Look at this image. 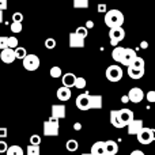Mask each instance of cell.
<instances>
[{
  "label": "cell",
  "mask_w": 155,
  "mask_h": 155,
  "mask_svg": "<svg viewBox=\"0 0 155 155\" xmlns=\"http://www.w3.org/2000/svg\"><path fill=\"white\" fill-rule=\"evenodd\" d=\"M105 25L109 29L112 27H117V26H123L124 23V15L121 11L118 10H109L105 12Z\"/></svg>",
  "instance_id": "6da1fadb"
},
{
  "label": "cell",
  "mask_w": 155,
  "mask_h": 155,
  "mask_svg": "<svg viewBox=\"0 0 155 155\" xmlns=\"http://www.w3.org/2000/svg\"><path fill=\"white\" fill-rule=\"evenodd\" d=\"M59 120L57 118H48V120L44 123V135L45 136H59Z\"/></svg>",
  "instance_id": "7a4b0ae2"
},
{
  "label": "cell",
  "mask_w": 155,
  "mask_h": 155,
  "mask_svg": "<svg viewBox=\"0 0 155 155\" xmlns=\"http://www.w3.org/2000/svg\"><path fill=\"white\" fill-rule=\"evenodd\" d=\"M136 136H137V142H139L140 144H151L155 140V131L153 128L143 127Z\"/></svg>",
  "instance_id": "3957f363"
},
{
  "label": "cell",
  "mask_w": 155,
  "mask_h": 155,
  "mask_svg": "<svg viewBox=\"0 0 155 155\" xmlns=\"http://www.w3.org/2000/svg\"><path fill=\"white\" fill-rule=\"evenodd\" d=\"M105 75H106V79L109 80V82H120L121 79H123V68L120 67V65H109V67L106 68V72H105Z\"/></svg>",
  "instance_id": "277c9868"
},
{
  "label": "cell",
  "mask_w": 155,
  "mask_h": 155,
  "mask_svg": "<svg viewBox=\"0 0 155 155\" xmlns=\"http://www.w3.org/2000/svg\"><path fill=\"white\" fill-rule=\"evenodd\" d=\"M109 38H110V45L117 46L118 42H121L125 38V30L123 29V26L112 27L109 30Z\"/></svg>",
  "instance_id": "5b68a950"
},
{
  "label": "cell",
  "mask_w": 155,
  "mask_h": 155,
  "mask_svg": "<svg viewBox=\"0 0 155 155\" xmlns=\"http://www.w3.org/2000/svg\"><path fill=\"white\" fill-rule=\"evenodd\" d=\"M22 63H23L25 70L30 71V72L38 70V68H40V64H41L40 57L35 56V54H26V56L22 59Z\"/></svg>",
  "instance_id": "8992f818"
},
{
  "label": "cell",
  "mask_w": 155,
  "mask_h": 155,
  "mask_svg": "<svg viewBox=\"0 0 155 155\" xmlns=\"http://www.w3.org/2000/svg\"><path fill=\"white\" fill-rule=\"evenodd\" d=\"M127 95H128L129 102H132V104H139L144 98V93H143V90L140 87H132Z\"/></svg>",
  "instance_id": "52a82bcc"
},
{
  "label": "cell",
  "mask_w": 155,
  "mask_h": 155,
  "mask_svg": "<svg viewBox=\"0 0 155 155\" xmlns=\"http://www.w3.org/2000/svg\"><path fill=\"white\" fill-rule=\"evenodd\" d=\"M136 56H137L136 51H134V49H131V48H124V52H123V56H121L120 63L123 65H125V67H128V65L132 64V61L135 60Z\"/></svg>",
  "instance_id": "ba28073f"
},
{
  "label": "cell",
  "mask_w": 155,
  "mask_h": 155,
  "mask_svg": "<svg viewBox=\"0 0 155 155\" xmlns=\"http://www.w3.org/2000/svg\"><path fill=\"white\" fill-rule=\"evenodd\" d=\"M76 107L80 110H88V104H90V94L82 93L76 97Z\"/></svg>",
  "instance_id": "9c48e42d"
},
{
  "label": "cell",
  "mask_w": 155,
  "mask_h": 155,
  "mask_svg": "<svg viewBox=\"0 0 155 155\" xmlns=\"http://www.w3.org/2000/svg\"><path fill=\"white\" fill-rule=\"evenodd\" d=\"M117 112H118V118H120V121L125 127H127V124H129L135 118L134 117V112H132L131 109H128V107H124V109L117 110Z\"/></svg>",
  "instance_id": "30bf717a"
},
{
  "label": "cell",
  "mask_w": 155,
  "mask_h": 155,
  "mask_svg": "<svg viewBox=\"0 0 155 155\" xmlns=\"http://www.w3.org/2000/svg\"><path fill=\"white\" fill-rule=\"evenodd\" d=\"M0 60L5 64H11V63L15 61V54H14V49H10V48H5V49H2L0 51Z\"/></svg>",
  "instance_id": "8fae6325"
},
{
  "label": "cell",
  "mask_w": 155,
  "mask_h": 155,
  "mask_svg": "<svg viewBox=\"0 0 155 155\" xmlns=\"http://www.w3.org/2000/svg\"><path fill=\"white\" fill-rule=\"evenodd\" d=\"M68 45L71 48H84V38L79 37L75 31L71 33L68 37Z\"/></svg>",
  "instance_id": "7c38bea8"
},
{
  "label": "cell",
  "mask_w": 155,
  "mask_h": 155,
  "mask_svg": "<svg viewBox=\"0 0 155 155\" xmlns=\"http://www.w3.org/2000/svg\"><path fill=\"white\" fill-rule=\"evenodd\" d=\"M65 105L63 104H56V105H52V114L51 117L57 118V120H61V118L65 117Z\"/></svg>",
  "instance_id": "4fadbf2b"
},
{
  "label": "cell",
  "mask_w": 155,
  "mask_h": 155,
  "mask_svg": "<svg viewBox=\"0 0 155 155\" xmlns=\"http://www.w3.org/2000/svg\"><path fill=\"white\" fill-rule=\"evenodd\" d=\"M143 120H136V118H134V120L131 121L129 124H127V129H128V135H137L139 134V131L143 128Z\"/></svg>",
  "instance_id": "5bb4252c"
},
{
  "label": "cell",
  "mask_w": 155,
  "mask_h": 155,
  "mask_svg": "<svg viewBox=\"0 0 155 155\" xmlns=\"http://www.w3.org/2000/svg\"><path fill=\"white\" fill-rule=\"evenodd\" d=\"M56 95H57V99H59V101L67 102V101H70L71 95H72V91H71V88L65 87V86H61L60 88H57Z\"/></svg>",
  "instance_id": "9a60e30c"
},
{
  "label": "cell",
  "mask_w": 155,
  "mask_h": 155,
  "mask_svg": "<svg viewBox=\"0 0 155 155\" xmlns=\"http://www.w3.org/2000/svg\"><path fill=\"white\" fill-rule=\"evenodd\" d=\"M91 155H107L106 150H105V142H95L91 146L90 150Z\"/></svg>",
  "instance_id": "2e32d148"
},
{
  "label": "cell",
  "mask_w": 155,
  "mask_h": 155,
  "mask_svg": "<svg viewBox=\"0 0 155 155\" xmlns=\"http://www.w3.org/2000/svg\"><path fill=\"white\" fill-rule=\"evenodd\" d=\"M88 109H102V95H94V94H90Z\"/></svg>",
  "instance_id": "e0dca14e"
},
{
  "label": "cell",
  "mask_w": 155,
  "mask_h": 155,
  "mask_svg": "<svg viewBox=\"0 0 155 155\" xmlns=\"http://www.w3.org/2000/svg\"><path fill=\"white\" fill-rule=\"evenodd\" d=\"M75 79H76V75H74L72 72H68V74L61 75L63 86H65V87H68V88L74 87V84H75Z\"/></svg>",
  "instance_id": "ac0fdd59"
},
{
  "label": "cell",
  "mask_w": 155,
  "mask_h": 155,
  "mask_svg": "<svg viewBox=\"0 0 155 155\" xmlns=\"http://www.w3.org/2000/svg\"><path fill=\"white\" fill-rule=\"evenodd\" d=\"M105 150L107 155H116L118 153V144L114 140H106L105 142Z\"/></svg>",
  "instance_id": "d6986e66"
},
{
  "label": "cell",
  "mask_w": 155,
  "mask_h": 155,
  "mask_svg": "<svg viewBox=\"0 0 155 155\" xmlns=\"http://www.w3.org/2000/svg\"><path fill=\"white\" fill-rule=\"evenodd\" d=\"M110 124H112L114 128H124V124L120 121L118 118V112L117 110H110Z\"/></svg>",
  "instance_id": "ffe728a7"
},
{
  "label": "cell",
  "mask_w": 155,
  "mask_h": 155,
  "mask_svg": "<svg viewBox=\"0 0 155 155\" xmlns=\"http://www.w3.org/2000/svg\"><path fill=\"white\" fill-rule=\"evenodd\" d=\"M128 76L131 79H142L144 76V70H139V68H134V67H128Z\"/></svg>",
  "instance_id": "44dd1931"
},
{
  "label": "cell",
  "mask_w": 155,
  "mask_h": 155,
  "mask_svg": "<svg viewBox=\"0 0 155 155\" xmlns=\"http://www.w3.org/2000/svg\"><path fill=\"white\" fill-rule=\"evenodd\" d=\"M123 52H124V48L123 46H114V49H113V52H112V57H113V60L114 61H117V63H120V60H121V56H123Z\"/></svg>",
  "instance_id": "7402d4cb"
},
{
  "label": "cell",
  "mask_w": 155,
  "mask_h": 155,
  "mask_svg": "<svg viewBox=\"0 0 155 155\" xmlns=\"http://www.w3.org/2000/svg\"><path fill=\"white\" fill-rule=\"evenodd\" d=\"M5 155H25V153L19 146H10L5 151Z\"/></svg>",
  "instance_id": "603a6c76"
},
{
  "label": "cell",
  "mask_w": 155,
  "mask_h": 155,
  "mask_svg": "<svg viewBox=\"0 0 155 155\" xmlns=\"http://www.w3.org/2000/svg\"><path fill=\"white\" fill-rule=\"evenodd\" d=\"M128 67H134V68H139V70H144V67H146L144 59H142V57L136 56V57H135V60L132 61V64L128 65Z\"/></svg>",
  "instance_id": "cb8c5ba5"
},
{
  "label": "cell",
  "mask_w": 155,
  "mask_h": 155,
  "mask_svg": "<svg viewBox=\"0 0 155 155\" xmlns=\"http://www.w3.org/2000/svg\"><path fill=\"white\" fill-rule=\"evenodd\" d=\"M65 147H67V150L70 151V153H75L78 148H79V143H78L75 139H70L65 143Z\"/></svg>",
  "instance_id": "d4e9b609"
},
{
  "label": "cell",
  "mask_w": 155,
  "mask_h": 155,
  "mask_svg": "<svg viewBox=\"0 0 155 155\" xmlns=\"http://www.w3.org/2000/svg\"><path fill=\"white\" fill-rule=\"evenodd\" d=\"M86 86H87V80H86L83 76H79V78L76 76V79H75V84H74V87L79 88V90H83V88H86Z\"/></svg>",
  "instance_id": "484cf974"
},
{
  "label": "cell",
  "mask_w": 155,
  "mask_h": 155,
  "mask_svg": "<svg viewBox=\"0 0 155 155\" xmlns=\"http://www.w3.org/2000/svg\"><path fill=\"white\" fill-rule=\"evenodd\" d=\"M14 54H15V59L22 60L27 54V52H26V49L22 48V46H16V48L14 49Z\"/></svg>",
  "instance_id": "4316f807"
},
{
  "label": "cell",
  "mask_w": 155,
  "mask_h": 155,
  "mask_svg": "<svg viewBox=\"0 0 155 155\" xmlns=\"http://www.w3.org/2000/svg\"><path fill=\"white\" fill-rule=\"evenodd\" d=\"M41 150H40V146H27V150H26V155H40Z\"/></svg>",
  "instance_id": "83f0119b"
},
{
  "label": "cell",
  "mask_w": 155,
  "mask_h": 155,
  "mask_svg": "<svg viewBox=\"0 0 155 155\" xmlns=\"http://www.w3.org/2000/svg\"><path fill=\"white\" fill-rule=\"evenodd\" d=\"M49 74H51V76L53 78V79H57V78H60L63 75V71L60 67H57V65H54V67L51 68V71H49Z\"/></svg>",
  "instance_id": "f1b7e54d"
},
{
  "label": "cell",
  "mask_w": 155,
  "mask_h": 155,
  "mask_svg": "<svg viewBox=\"0 0 155 155\" xmlns=\"http://www.w3.org/2000/svg\"><path fill=\"white\" fill-rule=\"evenodd\" d=\"M10 29H11V31H12L14 34H18V33L22 31V23L21 22H12L11 26H10Z\"/></svg>",
  "instance_id": "f546056e"
},
{
  "label": "cell",
  "mask_w": 155,
  "mask_h": 155,
  "mask_svg": "<svg viewBox=\"0 0 155 155\" xmlns=\"http://www.w3.org/2000/svg\"><path fill=\"white\" fill-rule=\"evenodd\" d=\"M18 46V38L16 37H8L7 38V48L15 49Z\"/></svg>",
  "instance_id": "4dcf8cb0"
},
{
  "label": "cell",
  "mask_w": 155,
  "mask_h": 155,
  "mask_svg": "<svg viewBox=\"0 0 155 155\" xmlns=\"http://www.w3.org/2000/svg\"><path fill=\"white\" fill-rule=\"evenodd\" d=\"M74 7L75 8H87L88 7V0H74Z\"/></svg>",
  "instance_id": "1f68e13d"
},
{
  "label": "cell",
  "mask_w": 155,
  "mask_h": 155,
  "mask_svg": "<svg viewBox=\"0 0 155 155\" xmlns=\"http://www.w3.org/2000/svg\"><path fill=\"white\" fill-rule=\"evenodd\" d=\"M75 33H76L78 35H79V37L86 38V37H87V34H88V30L86 29L84 26H79V27L76 29V31H75Z\"/></svg>",
  "instance_id": "d6a6232c"
},
{
  "label": "cell",
  "mask_w": 155,
  "mask_h": 155,
  "mask_svg": "<svg viewBox=\"0 0 155 155\" xmlns=\"http://www.w3.org/2000/svg\"><path fill=\"white\" fill-rule=\"evenodd\" d=\"M45 48L46 49H54L56 48V40L54 38H46L45 40Z\"/></svg>",
  "instance_id": "836d02e7"
},
{
  "label": "cell",
  "mask_w": 155,
  "mask_h": 155,
  "mask_svg": "<svg viewBox=\"0 0 155 155\" xmlns=\"http://www.w3.org/2000/svg\"><path fill=\"white\" fill-rule=\"evenodd\" d=\"M30 144L40 146L41 144V136L40 135H31V136H30Z\"/></svg>",
  "instance_id": "e575fe53"
},
{
  "label": "cell",
  "mask_w": 155,
  "mask_h": 155,
  "mask_svg": "<svg viewBox=\"0 0 155 155\" xmlns=\"http://www.w3.org/2000/svg\"><path fill=\"white\" fill-rule=\"evenodd\" d=\"M23 21V14L22 12H14L12 14V22H21Z\"/></svg>",
  "instance_id": "d590c367"
},
{
  "label": "cell",
  "mask_w": 155,
  "mask_h": 155,
  "mask_svg": "<svg viewBox=\"0 0 155 155\" xmlns=\"http://www.w3.org/2000/svg\"><path fill=\"white\" fill-rule=\"evenodd\" d=\"M7 38L5 35H0V51L7 48Z\"/></svg>",
  "instance_id": "8d00e7d4"
},
{
  "label": "cell",
  "mask_w": 155,
  "mask_h": 155,
  "mask_svg": "<svg viewBox=\"0 0 155 155\" xmlns=\"http://www.w3.org/2000/svg\"><path fill=\"white\" fill-rule=\"evenodd\" d=\"M8 131L5 127H0V139H5V137L8 136Z\"/></svg>",
  "instance_id": "74e56055"
},
{
  "label": "cell",
  "mask_w": 155,
  "mask_h": 155,
  "mask_svg": "<svg viewBox=\"0 0 155 155\" xmlns=\"http://www.w3.org/2000/svg\"><path fill=\"white\" fill-rule=\"evenodd\" d=\"M146 98H147L148 102H155V91H148Z\"/></svg>",
  "instance_id": "f35d334b"
},
{
  "label": "cell",
  "mask_w": 155,
  "mask_h": 155,
  "mask_svg": "<svg viewBox=\"0 0 155 155\" xmlns=\"http://www.w3.org/2000/svg\"><path fill=\"white\" fill-rule=\"evenodd\" d=\"M7 148H8V144L4 142V140H0V154H3V153H5L7 151Z\"/></svg>",
  "instance_id": "ab89813d"
},
{
  "label": "cell",
  "mask_w": 155,
  "mask_h": 155,
  "mask_svg": "<svg viewBox=\"0 0 155 155\" xmlns=\"http://www.w3.org/2000/svg\"><path fill=\"white\" fill-rule=\"evenodd\" d=\"M8 7V0H0V11L7 10Z\"/></svg>",
  "instance_id": "60d3db41"
},
{
  "label": "cell",
  "mask_w": 155,
  "mask_h": 155,
  "mask_svg": "<svg viewBox=\"0 0 155 155\" xmlns=\"http://www.w3.org/2000/svg\"><path fill=\"white\" fill-rule=\"evenodd\" d=\"M106 4H98V7H97V11H98V12L99 14H105V12H106Z\"/></svg>",
  "instance_id": "b9f144b4"
},
{
  "label": "cell",
  "mask_w": 155,
  "mask_h": 155,
  "mask_svg": "<svg viewBox=\"0 0 155 155\" xmlns=\"http://www.w3.org/2000/svg\"><path fill=\"white\" fill-rule=\"evenodd\" d=\"M86 29H93V27H94V22H91V21H87V22H86Z\"/></svg>",
  "instance_id": "7bdbcfd3"
},
{
  "label": "cell",
  "mask_w": 155,
  "mask_h": 155,
  "mask_svg": "<svg viewBox=\"0 0 155 155\" xmlns=\"http://www.w3.org/2000/svg\"><path fill=\"white\" fill-rule=\"evenodd\" d=\"M129 155H146V154L143 153L142 150H134V151H132V153L129 154Z\"/></svg>",
  "instance_id": "ee69618b"
},
{
  "label": "cell",
  "mask_w": 155,
  "mask_h": 155,
  "mask_svg": "<svg viewBox=\"0 0 155 155\" xmlns=\"http://www.w3.org/2000/svg\"><path fill=\"white\" fill-rule=\"evenodd\" d=\"M74 129H75V131H80V129H82V124H80V123H75V124H74Z\"/></svg>",
  "instance_id": "f6af8a7d"
},
{
  "label": "cell",
  "mask_w": 155,
  "mask_h": 155,
  "mask_svg": "<svg viewBox=\"0 0 155 155\" xmlns=\"http://www.w3.org/2000/svg\"><path fill=\"white\" fill-rule=\"evenodd\" d=\"M121 102H123V104H128V102H129L128 95H123V97H121Z\"/></svg>",
  "instance_id": "bcb514c9"
},
{
  "label": "cell",
  "mask_w": 155,
  "mask_h": 155,
  "mask_svg": "<svg viewBox=\"0 0 155 155\" xmlns=\"http://www.w3.org/2000/svg\"><path fill=\"white\" fill-rule=\"evenodd\" d=\"M147 46H148L147 41H143V42L140 44V48H142V49H147Z\"/></svg>",
  "instance_id": "7dc6e473"
},
{
  "label": "cell",
  "mask_w": 155,
  "mask_h": 155,
  "mask_svg": "<svg viewBox=\"0 0 155 155\" xmlns=\"http://www.w3.org/2000/svg\"><path fill=\"white\" fill-rule=\"evenodd\" d=\"M3 22V11H0V23Z\"/></svg>",
  "instance_id": "c3c4849f"
},
{
  "label": "cell",
  "mask_w": 155,
  "mask_h": 155,
  "mask_svg": "<svg viewBox=\"0 0 155 155\" xmlns=\"http://www.w3.org/2000/svg\"><path fill=\"white\" fill-rule=\"evenodd\" d=\"M82 155H91V154H90V153H83Z\"/></svg>",
  "instance_id": "681fc988"
}]
</instances>
